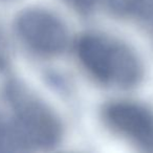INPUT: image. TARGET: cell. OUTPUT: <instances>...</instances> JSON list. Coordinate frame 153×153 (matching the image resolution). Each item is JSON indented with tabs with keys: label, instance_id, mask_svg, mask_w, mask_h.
I'll use <instances>...</instances> for the list:
<instances>
[{
	"label": "cell",
	"instance_id": "3957f363",
	"mask_svg": "<svg viewBox=\"0 0 153 153\" xmlns=\"http://www.w3.org/2000/svg\"><path fill=\"white\" fill-rule=\"evenodd\" d=\"M14 28L26 48L40 57H57L68 46L69 33L65 22L43 7H27L20 12Z\"/></svg>",
	"mask_w": 153,
	"mask_h": 153
},
{
	"label": "cell",
	"instance_id": "ba28073f",
	"mask_svg": "<svg viewBox=\"0 0 153 153\" xmlns=\"http://www.w3.org/2000/svg\"><path fill=\"white\" fill-rule=\"evenodd\" d=\"M10 63V53L7 43L4 42L3 38L0 36V71L4 70L9 66Z\"/></svg>",
	"mask_w": 153,
	"mask_h": 153
},
{
	"label": "cell",
	"instance_id": "8992f818",
	"mask_svg": "<svg viewBox=\"0 0 153 153\" xmlns=\"http://www.w3.org/2000/svg\"><path fill=\"white\" fill-rule=\"evenodd\" d=\"M25 146L13 122L0 117V152H24Z\"/></svg>",
	"mask_w": 153,
	"mask_h": 153
},
{
	"label": "cell",
	"instance_id": "7a4b0ae2",
	"mask_svg": "<svg viewBox=\"0 0 153 153\" xmlns=\"http://www.w3.org/2000/svg\"><path fill=\"white\" fill-rule=\"evenodd\" d=\"M4 98L12 113L11 121L26 151L49 150L61 143L63 124L59 115L25 83L9 80Z\"/></svg>",
	"mask_w": 153,
	"mask_h": 153
},
{
	"label": "cell",
	"instance_id": "277c9868",
	"mask_svg": "<svg viewBox=\"0 0 153 153\" xmlns=\"http://www.w3.org/2000/svg\"><path fill=\"white\" fill-rule=\"evenodd\" d=\"M105 125L146 151H153V109L129 100L109 102L102 109Z\"/></svg>",
	"mask_w": 153,
	"mask_h": 153
},
{
	"label": "cell",
	"instance_id": "52a82bcc",
	"mask_svg": "<svg viewBox=\"0 0 153 153\" xmlns=\"http://www.w3.org/2000/svg\"><path fill=\"white\" fill-rule=\"evenodd\" d=\"M63 1L70 9L83 16L92 14L101 3V0H63Z\"/></svg>",
	"mask_w": 153,
	"mask_h": 153
},
{
	"label": "cell",
	"instance_id": "6da1fadb",
	"mask_svg": "<svg viewBox=\"0 0 153 153\" xmlns=\"http://www.w3.org/2000/svg\"><path fill=\"white\" fill-rule=\"evenodd\" d=\"M74 53L86 74L105 87L131 89L144 78V65L137 53L111 35L83 33L74 41Z\"/></svg>",
	"mask_w": 153,
	"mask_h": 153
},
{
	"label": "cell",
	"instance_id": "5b68a950",
	"mask_svg": "<svg viewBox=\"0 0 153 153\" xmlns=\"http://www.w3.org/2000/svg\"><path fill=\"white\" fill-rule=\"evenodd\" d=\"M115 13L140 20L153 19V0H113Z\"/></svg>",
	"mask_w": 153,
	"mask_h": 153
}]
</instances>
